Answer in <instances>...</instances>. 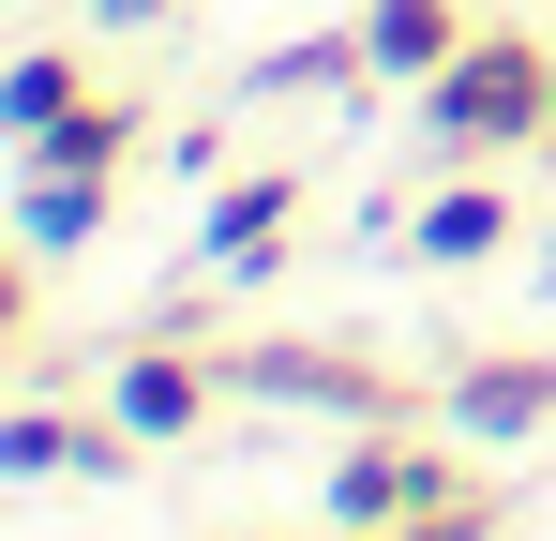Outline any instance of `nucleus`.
Masks as SVG:
<instances>
[{"instance_id":"20e7f679","label":"nucleus","mask_w":556,"mask_h":541,"mask_svg":"<svg viewBox=\"0 0 556 541\" xmlns=\"http://www.w3.org/2000/svg\"><path fill=\"white\" fill-rule=\"evenodd\" d=\"M301 196H316V166L226 180V196L195 211V270H211V286H271V270H286V226H301Z\"/></svg>"},{"instance_id":"2eb2a0df","label":"nucleus","mask_w":556,"mask_h":541,"mask_svg":"<svg viewBox=\"0 0 556 541\" xmlns=\"http://www.w3.org/2000/svg\"><path fill=\"white\" fill-rule=\"evenodd\" d=\"M542 151H556V121H542Z\"/></svg>"},{"instance_id":"423d86ee","label":"nucleus","mask_w":556,"mask_h":541,"mask_svg":"<svg viewBox=\"0 0 556 541\" xmlns=\"http://www.w3.org/2000/svg\"><path fill=\"white\" fill-rule=\"evenodd\" d=\"M211 391H226V361L195 376V347H136V331H121V361H105V422L151 437V451H181L195 422H211Z\"/></svg>"},{"instance_id":"6e6552de","label":"nucleus","mask_w":556,"mask_h":541,"mask_svg":"<svg viewBox=\"0 0 556 541\" xmlns=\"http://www.w3.org/2000/svg\"><path fill=\"white\" fill-rule=\"evenodd\" d=\"M301 90H376L362 15H346V30H301V46H271V61H241V76H226V105H301Z\"/></svg>"},{"instance_id":"9d476101","label":"nucleus","mask_w":556,"mask_h":541,"mask_svg":"<svg viewBox=\"0 0 556 541\" xmlns=\"http://www.w3.org/2000/svg\"><path fill=\"white\" fill-rule=\"evenodd\" d=\"M496 241H511V196H496V180H437V196L406 211V256L421 270H466V256H496Z\"/></svg>"},{"instance_id":"7ed1b4c3","label":"nucleus","mask_w":556,"mask_h":541,"mask_svg":"<svg viewBox=\"0 0 556 541\" xmlns=\"http://www.w3.org/2000/svg\"><path fill=\"white\" fill-rule=\"evenodd\" d=\"M437 496H466V437H406V422H376V437L331 451V527H421Z\"/></svg>"},{"instance_id":"0eeeda50","label":"nucleus","mask_w":556,"mask_h":541,"mask_svg":"<svg viewBox=\"0 0 556 541\" xmlns=\"http://www.w3.org/2000/svg\"><path fill=\"white\" fill-rule=\"evenodd\" d=\"M105 211H121V166H15V256H91Z\"/></svg>"},{"instance_id":"f8f14e48","label":"nucleus","mask_w":556,"mask_h":541,"mask_svg":"<svg viewBox=\"0 0 556 541\" xmlns=\"http://www.w3.org/2000/svg\"><path fill=\"white\" fill-rule=\"evenodd\" d=\"M91 15H105V46H136V30H166L181 0H91Z\"/></svg>"},{"instance_id":"9b49d317","label":"nucleus","mask_w":556,"mask_h":541,"mask_svg":"<svg viewBox=\"0 0 556 541\" xmlns=\"http://www.w3.org/2000/svg\"><path fill=\"white\" fill-rule=\"evenodd\" d=\"M76 105H91L76 46H15V61H0V136H15V151H30L46 121H76Z\"/></svg>"},{"instance_id":"1a4fd4ad","label":"nucleus","mask_w":556,"mask_h":541,"mask_svg":"<svg viewBox=\"0 0 556 541\" xmlns=\"http://www.w3.org/2000/svg\"><path fill=\"white\" fill-rule=\"evenodd\" d=\"M466 30H481V15H466V0H362V46H376V90H421L437 76V61H452Z\"/></svg>"},{"instance_id":"ddd939ff","label":"nucleus","mask_w":556,"mask_h":541,"mask_svg":"<svg viewBox=\"0 0 556 541\" xmlns=\"http://www.w3.org/2000/svg\"><path fill=\"white\" fill-rule=\"evenodd\" d=\"M331 541H437V527H331Z\"/></svg>"},{"instance_id":"4468645a","label":"nucleus","mask_w":556,"mask_h":541,"mask_svg":"<svg viewBox=\"0 0 556 541\" xmlns=\"http://www.w3.org/2000/svg\"><path fill=\"white\" fill-rule=\"evenodd\" d=\"M542 301H556V226H542Z\"/></svg>"},{"instance_id":"f03ea898","label":"nucleus","mask_w":556,"mask_h":541,"mask_svg":"<svg viewBox=\"0 0 556 541\" xmlns=\"http://www.w3.org/2000/svg\"><path fill=\"white\" fill-rule=\"evenodd\" d=\"M226 406H301V422L376 437V422H406V376L376 347H331V331H241L226 347Z\"/></svg>"},{"instance_id":"39448f33","label":"nucleus","mask_w":556,"mask_h":541,"mask_svg":"<svg viewBox=\"0 0 556 541\" xmlns=\"http://www.w3.org/2000/svg\"><path fill=\"white\" fill-rule=\"evenodd\" d=\"M437 422H452L466 451H527V437L556 422V347H481V361H452Z\"/></svg>"},{"instance_id":"f257e3e1","label":"nucleus","mask_w":556,"mask_h":541,"mask_svg":"<svg viewBox=\"0 0 556 541\" xmlns=\"http://www.w3.org/2000/svg\"><path fill=\"white\" fill-rule=\"evenodd\" d=\"M542 121H556V30H466L421 76V151L437 166H511V151H542Z\"/></svg>"}]
</instances>
